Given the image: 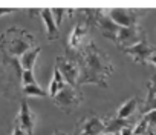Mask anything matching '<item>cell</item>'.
Listing matches in <instances>:
<instances>
[{
	"instance_id": "cell-23",
	"label": "cell",
	"mask_w": 156,
	"mask_h": 135,
	"mask_svg": "<svg viewBox=\"0 0 156 135\" xmlns=\"http://www.w3.org/2000/svg\"><path fill=\"white\" fill-rule=\"evenodd\" d=\"M133 127L135 126H127L121 130V135H133Z\"/></svg>"
},
{
	"instance_id": "cell-10",
	"label": "cell",
	"mask_w": 156,
	"mask_h": 135,
	"mask_svg": "<svg viewBox=\"0 0 156 135\" xmlns=\"http://www.w3.org/2000/svg\"><path fill=\"white\" fill-rule=\"evenodd\" d=\"M16 124L26 133V135H34V129H35V115L32 114L28 100H22L20 103V112L16 118Z\"/></svg>"
},
{
	"instance_id": "cell-27",
	"label": "cell",
	"mask_w": 156,
	"mask_h": 135,
	"mask_svg": "<svg viewBox=\"0 0 156 135\" xmlns=\"http://www.w3.org/2000/svg\"><path fill=\"white\" fill-rule=\"evenodd\" d=\"M52 135H69V133H64V132H61V130H55Z\"/></svg>"
},
{
	"instance_id": "cell-4",
	"label": "cell",
	"mask_w": 156,
	"mask_h": 135,
	"mask_svg": "<svg viewBox=\"0 0 156 135\" xmlns=\"http://www.w3.org/2000/svg\"><path fill=\"white\" fill-rule=\"evenodd\" d=\"M55 68L63 75L66 85L78 88V80H80V64H78L76 57L69 58V57H57L55 60Z\"/></svg>"
},
{
	"instance_id": "cell-22",
	"label": "cell",
	"mask_w": 156,
	"mask_h": 135,
	"mask_svg": "<svg viewBox=\"0 0 156 135\" xmlns=\"http://www.w3.org/2000/svg\"><path fill=\"white\" fill-rule=\"evenodd\" d=\"M51 11H52V16H54V20H55L57 26L60 28V26H61V22H63V17L67 14V11H66V9H63V8H58V9H51Z\"/></svg>"
},
{
	"instance_id": "cell-2",
	"label": "cell",
	"mask_w": 156,
	"mask_h": 135,
	"mask_svg": "<svg viewBox=\"0 0 156 135\" xmlns=\"http://www.w3.org/2000/svg\"><path fill=\"white\" fill-rule=\"evenodd\" d=\"M32 48H35V37L26 29L9 28L0 35V52L3 57L20 58Z\"/></svg>"
},
{
	"instance_id": "cell-6",
	"label": "cell",
	"mask_w": 156,
	"mask_h": 135,
	"mask_svg": "<svg viewBox=\"0 0 156 135\" xmlns=\"http://www.w3.org/2000/svg\"><path fill=\"white\" fill-rule=\"evenodd\" d=\"M106 130V123L95 114L86 115L75 126V132L72 135H103Z\"/></svg>"
},
{
	"instance_id": "cell-29",
	"label": "cell",
	"mask_w": 156,
	"mask_h": 135,
	"mask_svg": "<svg viewBox=\"0 0 156 135\" xmlns=\"http://www.w3.org/2000/svg\"><path fill=\"white\" fill-rule=\"evenodd\" d=\"M103 135H113V133H103Z\"/></svg>"
},
{
	"instance_id": "cell-24",
	"label": "cell",
	"mask_w": 156,
	"mask_h": 135,
	"mask_svg": "<svg viewBox=\"0 0 156 135\" xmlns=\"http://www.w3.org/2000/svg\"><path fill=\"white\" fill-rule=\"evenodd\" d=\"M11 135H26V133H25L17 124H14V129H12V133H11Z\"/></svg>"
},
{
	"instance_id": "cell-25",
	"label": "cell",
	"mask_w": 156,
	"mask_h": 135,
	"mask_svg": "<svg viewBox=\"0 0 156 135\" xmlns=\"http://www.w3.org/2000/svg\"><path fill=\"white\" fill-rule=\"evenodd\" d=\"M11 13H16V9H2V8H0V16H5V14H11Z\"/></svg>"
},
{
	"instance_id": "cell-13",
	"label": "cell",
	"mask_w": 156,
	"mask_h": 135,
	"mask_svg": "<svg viewBox=\"0 0 156 135\" xmlns=\"http://www.w3.org/2000/svg\"><path fill=\"white\" fill-rule=\"evenodd\" d=\"M150 111H156V75L151 77V80L147 86V98L142 106V115Z\"/></svg>"
},
{
	"instance_id": "cell-26",
	"label": "cell",
	"mask_w": 156,
	"mask_h": 135,
	"mask_svg": "<svg viewBox=\"0 0 156 135\" xmlns=\"http://www.w3.org/2000/svg\"><path fill=\"white\" fill-rule=\"evenodd\" d=\"M148 63H151L153 66H156V51H154V54L150 57V60H148Z\"/></svg>"
},
{
	"instance_id": "cell-15",
	"label": "cell",
	"mask_w": 156,
	"mask_h": 135,
	"mask_svg": "<svg viewBox=\"0 0 156 135\" xmlns=\"http://www.w3.org/2000/svg\"><path fill=\"white\" fill-rule=\"evenodd\" d=\"M41 52V48L40 46H35L29 51H26L19 60H20V64H22V69L23 71H32L34 69V64L37 61V57L38 54Z\"/></svg>"
},
{
	"instance_id": "cell-18",
	"label": "cell",
	"mask_w": 156,
	"mask_h": 135,
	"mask_svg": "<svg viewBox=\"0 0 156 135\" xmlns=\"http://www.w3.org/2000/svg\"><path fill=\"white\" fill-rule=\"evenodd\" d=\"M22 92H23V95H26V97H46V95H48V91H44L41 86H38V83L23 86Z\"/></svg>"
},
{
	"instance_id": "cell-20",
	"label": "cell",
	"mask_w": 156,
	"mask_h": 135,
	"mask_svg": "<svg viewBox=\"0 0 156 135\" xmlns=\"http://www.w3.org/2000/svg\"><path fill=\"white\" fill-rule=\"evenodd\" d=\"M37 80H35V75L32 71H23L22 74V85L23 86H28V85H35Z\"/></svg>"
},
{
	"instance_id": "cell-19",
	"label": "cell",
	"mask_w": 156,
	"mask_h": 135,
	"mask_svg": "<svg viewBox=\"0 0 156 135\" xmlns=\"http://www.w3.org/2000/svg\"><path fill=\"white\" fill-rule=\"evenodd\" d=\"M148 130H150L148 123H147L144 118H141V120L136 123V126L133 127V135H145Z\"/></svg>"
},
{
	"instance_id": "cell-7",
	"label": "cell",
	"mask_w": 156,
	"mask_h": 135,
	"mask_svg": "<svg viewBox=\"0 0 156 135\" xmlns=\"http://www.w3.org/2000/svg\"><path fill=\"white\" fill-rule=\"evenodd\" d=\"M94 25L100 29L101 35L107 40H112L113 43L116 42V37H118V32H119V26L107 16V13L101 11V9H95V14H94Z\"/></svg>"
},
{
	"instance_id": "cell-17",
	"label": "cell",
	"mask_w": 156,
	"mask_h": 135,
	"mask_svg": "<svg viewBox=\"0 0 156 135\" xmlns=\"http://www.w3.org/2000/svg\"><path fill=\"white\" fill-rule=\"evenodd\" d=\"M64 86H66V82H64L63 75L60 74V71L55 68V69H54V75H52V80H51V85H49V89H48V95H49L51 98H54Z\"/></svg>"
},
{
	"instance_id": "cell-3",
	"label": "cell",
	"mask_w": 156,
	"mask_h": 135,
	"mask_svg": "<svg viewBox=\"0 0 156 135\" xmlns=\"http://www.w3.org/2000/svg\"><path fill=\"white\" fill-rule=\"evenodd\" d=\"M52 100H54L55 106H57L60 111H63L64 114H72L78 106L81 104L83 95L80 94L78 88H73V86L66 85Z\"/></svg>"
},
{
	"instance_id": "cell-12",
	"label": "cell",
	"mask_w": 156,
	"mask_h": 135,
	"mask_svg": "<svg viewBox=\"0 0 156 135\" xmlns=\"http://www.w3.org/2000/svg\"><path fill=\"white\" fill-rule=\"evenodd\" d=\"M41 20L44 22V26H46V37L49 42H55L60 38V28L57 26L55 20H54V16H52V11L51 9H41L38 11Z\"/></svg>"
},
{
	"instance_id": "cell-14",
	"label": "cell",
	"mask_w": 156,
	"mask_h": 135,
	"mask_svg": "<svg viewBox=\"0 0 156 135\" xmlns=\"http://www.w3.org/2000/svg\"><path fill=\"white\" fill-rule=\"evenodd\" d=\"M136 109H138V97H132V98L126 100L119 106V109L116 112V117L118 118H124V120H130L135 115Z\"/></svg>"
},
{
	"instance_id": "cell-28",
	"label": "cell",
	"mask_w": 156,
	"mask_h": 135,
	"mask_svg": "<svg viewBox=\"0 0 156 135\" xmlns=\"http://www.w3.org/2000/svg\"><path fill=\"white\" fill-rule=\"evenodd\" d=\"M113 135H121V132H115V133H113Z\"/></svg>"
},
{
	"instance_id": "cell-21",
	"label": "cell",
	"mask_w": 156,
	"mask_h": 135,
	"mask_svg": "<svg viewBox=\"0 0 156 135\" xmlns=\"http://www.w3.org/2000/svg\"><path fill=\"white\" fill-rule=\"evenodd\" d=\"M142 118L148 123L150 130H156V111H150V112L144 114V115H142Z\"/></svg>"
},
{
	"instance_id": "cell-11",
	"label": "cell",
	"mask_w": 156,
	"mask_h": 135,
	"mask_svg": "<svg viewBox=\"0 0 156 135\" xmlns=\"http://www.w3.org/2000/svg\"><path fill=\"white\" fill-rule=\"evenodd\" d=\"M89 26L90 23L84 19V20H80L72 29L70 35H69V46L72 51H78L81 49L86 43V37H87V31H89Z\"/></svg>"
},
{
	"instance_id": "cell-9",
	"label": "cell",
	"mask_w": 156,
	"mask_h": 135,
	"mask_svg": "<svg viewBox=\"0 0 156 135\" xmlns=\"http://www.w3.org/2000/svg\"><path fill=\"white\" fill-rule=\"evenodd\" d=\"M154 51H156V48H151V46L148 45V42H147V37H144L138 45H135V46H132V48H127V49H124L122 52H126L135 63L145 64V63H148V60H150V57L154 54Z\"/></svg>"
},
{
	"instance_id": "cell-1",
	"label": "cell",
	"mask_w": 156,
	"mask_h": 135,
	"mask_svg": "<svg viewBox=\"0 0 156 135\" xmlns=\"http://www.w3.org/2000/svg\"><path fill=\"white\" fill-rule=\"evenodd\" d=\"M76 60L80 64L78 86L97 85L101 88H107V78L113 72V64L103 49H100L94 42H89L78 52Z\"/></svg>"
},
{
	"instance_id": "cell-8",
	"label": "cell",
	"mask_w": 156,
	"mask_h": 135,
	"mask_svg": "<svg viewBox=\"0 0 156 135\" xmlns=\"http://www.w3.org/2000/svg\"><path fill=\"white\" fill-rule=\"evenodd\" d=\"M145 37V32L139 28V26H133V28H121L116 37L115 45L124 51L127 48H132L135 45H138L142 38Z\"/></svg>"
},
{
	"instance_id": "cell-5",
	"label": "cell",
	"mask_w": 156,
	"mask_h": 135,
	"mask_svg": "<svg viewBox=\"0 0 156 135\" xmlns=\"http://www.w3.org/2000/svg\"><path fill=\"white\" fill-rule=\"evenodd\" d=\"M145 11L139 9H124V8H113L107 11V16L119 26V28H133L138 26L141 16H144Z\"/></svg>"
},
{
	"instance_id": "cell-16",
	"label": "cell",
	"mask_w": 156,
	"mask_h": 135,
	"mask_svg": "<svg viewBox=\"0 0 156 135\" xmlns=\"http://www.w3.org/2000/svg\"><path fill=\"white\" fill-rule=\"evenodd\" d=\"M106 123V130L104 133H115V132H121L124 127L127 126H133L132 124V120H124V118H118L116 115L115 117H110Z\"/></svg>"
}]
</instances>
